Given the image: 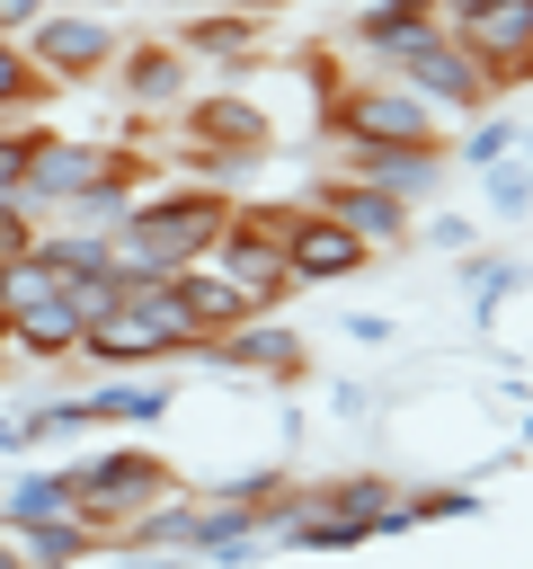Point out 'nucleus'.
Wrapping results in <instances>:
<instances>
[{
  "label": "nucleus",
  "instance_id": "f257e3e1",
  "mask_svg": "<svg viewBox=\"0 0 533 569\" xmlns=\"http://www.w3.org/2000/svg\"><path fill=\"white\" fill-rule=\"evenodd\" d=\"M222 213H231V196H222V187H204V178H169V169H160V178L124 204L115 249H124V258H142V267H160V276H178V267L213 258Z\"/></svg>",
  "mask_w": 533,
  "mask_h": 569
},
{
  "label": "nucleus",
  "instance_id": "f03ea898",
  "mask_svg": "<svg viewBox=\"0 0 533 569\" xmlns=\"http://www.w3.org/2000/svg\"><path fill=\"white\" fill-rule=\"evenodd\" d=\"M71 471V498H80V525L115 551V533H124V516H142L151 498H169V489H187L178 480V462L169 453H151V445H98V453H71L62 462Z\"/></svg>",
  "mask_w": 533,
  "mask_h": 569
},
{
  "label": "nucleus",
  "instance_id": "7ed1b4c3",
  "mask_svg": "<svg viewBox=\"0 0 533 569\" xmlns=\"http://www.w3.org/2000/svg\"><path fill=\"white\" fill-rule=\"evenodd\" d=\"M18 44L36 53V71H44L53 89H107V71H115V53H124V27H115L107 9H71V0H53Z\"/></svg>",
  "mask_w": 533,
  "mask_h": 569
},
{
  "label": "nucleus",
  "instance_id": "20e7f679",
  "mask_svg": "<svg viewBox=\"0 0 533 569\" xmlns=\"http://www.w3.org/2000/svg\"><path fill=\"white\" fill-rule=\"evenodd\" d=\"M329 142H435L444 133V116L418 98V89H400L391 71H364V80H346L320 116H311Z\"/></svg>",
  "mask_w": 533,
  "mask_h": 569
},
{
  "label": "nucleus",
  "instance_id": "39448f33",
  "mask_svg": "<svg viewBox=\"0 0 533 569\" xmlns=\"http://www.w3.org/2000/svg\"><path fill=\"white\" fill-rule=\"evenodd\" d=\"M444 36H462L489 71V98L533 80V0H444Z\"/></svg>",
  "mask_w": 533,
  "mask_h": 569
},
{
  "label": "nucleus",
  "instance_id": "423d86ee",
  "mask_svg": "<svg viewBox=\"0 0 533 569\" xmlns=\"http://www.w3.org/2000/svg\"><path fill=\"white\" fill-rule=\"evenodd\" d=\"M187 365L231 373V382H275V391H293V382L311 373V347H302V329H284L275 311H258V320H240L231 338H195Z\"/></svg>",
  "mask_w": 533,
  "mask_h": 569
},
{
  "label": "nucleus",
  "instance_id": "0eeeda50",
  "mask_svg": "<svg viewBox=\"0 0 533 569\" xmlns=\"http://www.w3.org/2000/svg\"><path fill=\"white\" fill-rule=\"evenodd\" d=\"M382 71H391L400 89H418L435 116H480V107H489V71H480V53H471L462 36H444V27L418 36L409 53H391Z\"/></svg>",
  "mask_w": 533,
  "mask_h": 569
},
{
  "label": "nucleus",
  "instance_id": "6e6552de",
  "mask_svg": "<svg viewBox=\"0 0 533 569\" xmlns=\"http://www.w3.org/2000/svg\"><path fill=\"white\" fill-rule=\"evenodd\" d=\"M107 89H115L124 116H160V124H178V107L195 98V62L178 53V36H124Z\"/></svg>",
  "mask_w": 533,
  "mask_h": 569
},
{
  "label": "nucleus",
  "instance_id": "1a4fd4ad",
  "mask_svg": "<svg viewBox=\"0 0 533 569\" xmlns=\"http://www.w3.org/2000/svg\"><path fill=\"white\" fill-rule=\"evenodd\" d=\"M178 133L187 142H204V151H240V160H275V116L249 98V80H222V89H195L187 107H178Z\"/></svg>",
  "mask_w": 533,
  "mask_h": 569
},
{
  "label": "nucleus",
  "instance_id": "9d476101",
  "mask_svg": "<svg viewBox=\"0 0 533 569\" xmlns=\"http://www.w3.org/2000/svg\"><path fill=\"white\" fill-rule=\"evenodd\" d=\"M311 204H320V213H338V222H346L373 258H382V249H409V231H418V222H409L418 204H400L391 187H373V178H355V169L311 178Z\"/></svg>",
  "mask_w": 533,
  "mask_h": 569
},
{
  "label": "nucleus",
  "instance_id": "9b49d317",
  "mask_svg": "<svg viewBox=\"0 0 533 569\" xmlns=\"http://www.w3.org/2000/svg\"><path fill=\"white\" fill-rule=\"evenodd\" d=\"M178 53L222 71V80H249V71H266V18L258 9H187L178 18Z\"/></svg>",
  "mask_w": 533,
  "mask_h": 569
},
{
  "label": "nucleus",
  "instance_id": "f8f14e48",
  "mask_svg": "<svg viewBox=\"0 0 533 569\" xmlns=\"http://www.w3.org/2000/svg\"><path fill=\"white\" fill-rule=\"evenodd\" d=\"M284 267H293V284L311 293V284H346V276H364V267H373V249H364V240H355L338 213H320V204H293Z\"/></svg>",
  "mask_w": 533,
  "mask_h": 569
},
{
  "label": "nucleus",
  "instance_id": "ddd939ff",
  "mask_svg": "<svg viewBox=\"0 0 533 569\" xmlns=\"http://www.w3.org/2000/svg\"><path fill=\"white\" fill-rule=\"evenodd\" d=\"M338 151H346L355 178L391 187L400 204H426V196L444 187V169H453V142H444V133H435V142H338Z\"/></svg>",
  "mask_w": 533,
  "mask_h": 569
},
{
  "label": "nucleus",
  "instance_id": "4468645a",
  "mask_svg": "<svg viewBox=\"0 0 533 569\" xmlns=\"http://www.w3.org/2000/svg\"><path fill=\"white\" fill-rule=\"evenodd\" d=\"M213 267L240 284V302H249V320L258 311H284L302 284H293V267H284V240H258V231H240L231 213H222V240H213Z\"/></svg>",
  "mask_w": 533,
  "mask_h": 569
},
{
  "label": "nucleus",
  "instance_id": "2eb2a0df",
  "mask_svg": "<svg viewBox=\"0 0 533 569\" xmlns=\"http://www.w3.org/2000/svg\"><path fill=\"white\" fill-rule=\"evenodd\" d=\"M302 489H311V507H320V516H346L364 542H373V533H409V525H418V516H409V489H400V480H382V471H329V480H302Z\"/></svg>",
  "mask_w": 533,
  "mask_h": 569
},
{
  "label": "nucleus",
  "instance_id": "dca6fc26",
  "mask_svg": "<svg viewBox=\"0 0 533 569\" xmlns=\"http://www.w3.org/2000/svg\"><path fill=\"white\" fill-rule=\"evenodd\" d=\"M435 27H444V0H355V9H346V44H355L373 71H382L391 53H409L418 36H435Z\"/></svg>",
  "mask_w": 533,
  "mask_h": 569
},
{
  "label": "nucleus",
  "instance_id": "f3484780",
  "mask_svg": "<svg viewBox=\"0 0 533 569\" xmlns=\"http://www.w3.org/2000/svg\"><path fill=\"white\" fill-rule=\"evenodd\" d=\"M80 311H71V293H44V302H27V311H9V365H80Z\"/></svg>",
  "mask_w": 533,
  "mask_h": 569
},
{
  "label": "nucleus",
  "instance_id": "a211bd4d",
  "mask_svg": "<svg viewBox=\"0 0 533 569\" xmlns=\"http://www.w3.org/2000/svg\"><path fill=\"white\" fill-rule=\"evenodd\" d=\"M169 293H178V311H187V338H231L240 320H249V302H240V284L213 267V258H195V267H178L169 276Z\"/></svg>",
  "mask_w": 533,
  "mask_h": 569
},
{
  "label": "nucleus",
  "instance_id": "6ab92c4d",
  "mask_svg": "<svg viewBox=\"0 0 533 569\" xmlns=\"http://www.w3.org/2000/svg\"><path fill=\"white\" fill-rule=\"evenodd\" d=\"M195 525H204V489H169V498H151L142 516H124V533H115V551L124 560H142V551H195Z\"/></svg>",
  "mask_w": 533,
  "mask_h": 569
},
{
  "label": "nucleus",
  "instance_id": "aec40b11",
  "mask_svg": "<svg viewBox=\"0 0 533 569\" xmlns=\"http://www.w3.org/2000/svg\"><path fill=\"white\" fill-rule=\"evenodd\" d=\"M53 516H80L71 471H62V462H18V471L0 480V525L27 533V525H53Z\"/></svg>",
  "mask_w": 533,
  "mask_h": 569
},
{
  "label": "nucleus",
  "instance_id": "412c9836",
  "mask_svg": "<svg viewBox=\"0 0 533 569\" xmlns=\"http://www.w3.org/2000/svg\"><path fill=\"white\" fill-rule=\"evenodd\" d=\"M178 409V382L169 373H98L89 382V418L98 427H151Z\"/></svg>",
  "mask_w": 533,
  "mask_h": 569
},
{
  "label": "nucleus",
  "instance_id": "4be33fe9",
  "mask_svg": "<svg viewBox=\"0 0 533 569\" xmlns=\"http://www.w3.org/2000/svg\"><path fill=\"white\" fill-rule=\"evenodd\" d=\"M53 284H80V276H107L124 249H115V231H80V222H44L36 231V249H27Z\"/></svg>",
  "mask_w": 533,
  "mask_h": 569
},
{
  "label": "nucleus",
  "instance_id": "5701e85b",
  "mask_svg": "<svg viewBox=\"0 0 533 569\" xmlns=\"http://www.w3.org/2000/svg\"><path fill=\"white\" fill-rule=\"evenodd\" d=\"M62 89L36 71V53L18 44V36H0V124H18V116H44Z\"/></svg>",
  "mask_w": 533,
  "mask_h": 569
},
{
  "label": "nucleus",
  "instance_id": "b1692460",
  "mask_svg": "<svg viewBox=\"0 0 533 569\" xmlns=\"http://www.w3.org/2000/svg\"><path fill=\"white\" fill-rule=\"evenodd\" d=\"M18 551H27V569H80V560H89V551H107V542H98L80 516H53V525H27V533H18Z\"/></svg>",
  "mask_w": 533,
  "mask_h": 569
},
{
  "label": "nucleus",
  "instance_id": "393cba45",
  "mask_svg": "<svg viewBox=\"0 0 533 569\" xmlns=\"http://www.w3.org/2000/svg\"><path fill=\"white\" fill-rule=\"evenodd\" d=\"M515 142H524V124H506V116L480 107V116H462V142H453V151H462V169H497Z\"/></svg>",
  "mask_w": 533,
  "mask_h": 569
},
{
  "label": "nucleus",
  "instance_id": "a878e982",
  "mask_svg": "<svg viewBox=\"0 0 533 569\" xmlns=\"http://www.w3.org/2000/svg\"><path fill=\"white\" fill-rule=\"evenodd\" d=\"M462 284H471V311H480V320H497V302L524 284V267H515V258H480V249H471V258H462Z\"/></svg>",
  "mask_w": 533,
  "mask_h": 569
},
{
  "label": "nucleus",
  "instance_id": "bb28decb",
  "mask_svg": "<svg viewBox=\"0 0 533 569\" xmlns=\"http://www.w3.org/2000/svg\"><path fill=\"white\" fill-rule=\"evenodd\" d=\"M480 507H489V498H480L471 480H426V489H409V516H418V525H453V516L471 525Z\"/></svg>",
  "mask_w": 533,
  "mask_h": 569
},
{
  "label": "nucleus",
  "instance_id": "cd10ccee",
  "mask_svg": "<svg viewBox=\"0 0 533 569\" xmlns=\"http://www.w3.org/2000/svg\"><path fill=\"white\" fill-rule=\"evenodd\" d=\"M480 196H489V213H533V169H524V151H506L497 169H480Z\"/></svg>",
  "mask_w": 533,
  "mask_h": 569
},
{
  "label": "nucleus",
  "instance_id": "c85d7f7f",
  "mask_svg": "<svg viewBox=\"0 0 533 569\" xmlns=\"http://www.w3.org/2000/svg\"><path fill=\"white\" fill-rule=\"evenodd\" d=\"M36 133H44V116H18V124H0V204L27 187V160H36Z\"/></svg>",
  "mask_w": 533,
  "mask_h": 569
},
{
  "label": "nucleus",
  "instance_id": "c756f323",
  "mask_svg": "<svg viewBox=\"0 0 533 569\" xmlns=\"http://www.w3.org/2000/svg\"><path fill=\"white\" fill-rule=\"evenodd\" d=\"M293 71H302V89H311V116H320V107L346 89V62H338V44H302V53H293Z\"/></svg>",
  "mask_w": 533,
  "mask_h": 569
},
{
  "label": "nucleus",
  "instance_id": "7c9ffc66",
  "mask_svg": "<svg viewBox=\"0 0 533 569\" xmlns=\"http://www.w3.org/2000/svg\"><path fill=\"white\" fill-rule=\"evenodd\" d=\"M36 231H44V213H36L27 196H9V204H0V267H18V258L36 249Z\"/></svg>",
  "mask_w": 533,
  "mask_h": 569
},
{
  "label": "nucleus",
  "instance_id": "2f4dec72",
  "mask_svg": "<svg viewBox=\"0 0 533 569\" xmlns=\"http://www.w3.org/2000/svg\"><path fill=\"white\" fill-rule=\"evenodd\" d=\"M409 240H426V249H444V258H471L480 249V231H471V213H426Z\"/></svg>",
  "mask_w": 533,
  "mask_h": 569
},
{
  "label": "nucleus",
  "instance_id": "473e14b6",
  "mask_svg": "<svg viewBox=\"0 0 533 569\" xmlns=\"http://www.w3.org/2000/svg\"><path fill=\"white\" fill-rule=\"evenodd\" d=\"M329 409H338V418H373L382 391H373V382H329Z\"/></svg>",
  "mask_w": 533,
  "mask_h": 569
},
{
  "label": "nucleus",
  "instance_id": "72a5a7b5",
  "mask_svg": "<svg viewBox=\"0 0 533 569\" xmlns=\"http://www.w3.org/2000/svg\"><path fill=\"white\" fill-rule=\"evenodd\" d=\"M338 329H346V338H355V347H391V320H382V311H346V320H338Z\"/></svg>",
  "mask_w": 533,
  "mask_h": 569
},
{
  "label": "nucleus",
  "instance_id": "f704fd0d",
  "mask_svg": "<svg viewBox=\"0 0 533 569\" xmlns=\"http://www.w3.org/2000/svg\"><path fill=\"white\" fill-rule=\"evenodd\" d=\"M0 462H36V445H27V418H18V409H0Z\"/></svg>",
  "mask_w": 533,
  "mask_h": 569
},
{
  "label": "nucleus",
  "instance_id": "c9c22d12",
  "mask_svg": "<svg viewBox=\"0 0 533 569\" xmlns=\"http://www.w3.org/2000/svg\"><path fill=\"white\" fill-rule=\"evenodd\" d=\"M44 9H53V0H0V36H27Z\"/></svg>",
  "mask_w": 533,
  "mask_h": 569
},
{
  "label": "nucleus",
  "instance_id": "e433bc0d",
  "mask_svg": "<svg viewBox=\"0 0 533 569\" xmlns=\"http://www.w3.org/2000/svg\"><path fill=\"white\" fill-rule=\"evenodd\" d=\"M195 9H258V18H275L284 0H195Z\"/></svg>",
  "mask_w": 533,
  "mask_h": 569
},
{
  "label": "nucleus",
  "instance_id": "4c0bfd02",
  "mask_svg": "<svg viewBox=\"0 0 533 569\" xmlns=\"http://www.w3.org/2000/svg\"><path fill=\"white\" fill-rule=\"evenodd\" d=\"M133 569H195V560H178V551H142Z\"/></svg>",
  "mask_w": 533,
  "mask_h": 569
},
{
  "label": "nucleus",
  "instance_id": "58836bf2",
  "mask_svg": "<svg viewBox=\"0 0 533 569\" xmlns=\"http://www.w3.org/2000/svg\"><path fill=\"white\" fill-rule=\"evenodd\" d=\"M0 569H27V551H18V533L0 525Z\"/></svg>",
  "mask_w": 533,
  "mask_h": 569
},
{
  "label": "nucleus",
  "instance_id": "ea45409f",
  "mask_svg": "<svg viewBox=\"0 0 533 569\" xmlns=\"http://www.w3.org/2000/svg\"><path fill=\"white\" fill-rule=\"evenodd\" d=\"M71 9H107V18H115V9H124V0H71Z\"/></svg>",
  "mask_w": 533,
  "mask_h": 569
}]
</instances>
